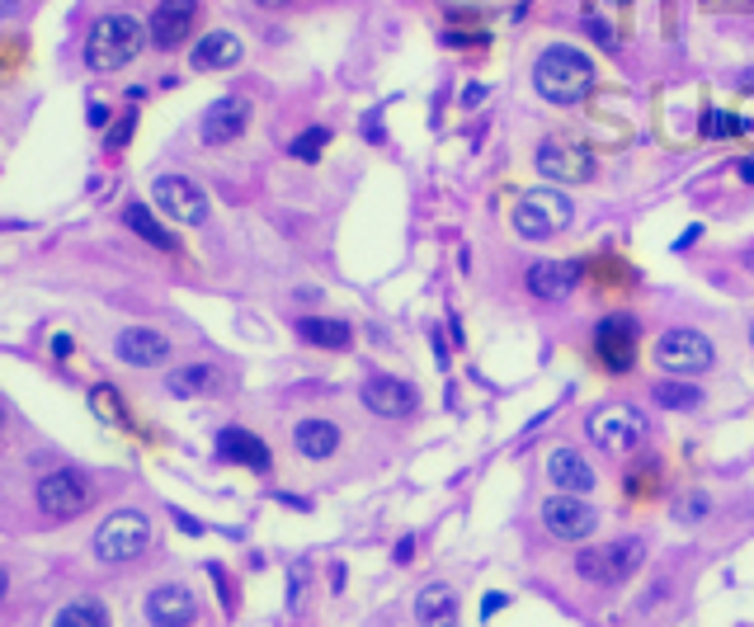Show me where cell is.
Instances as JSON below:
<instances>
[{
    "mask_svg": "<svg viewBox=\"0 0 754 627\" xmlns=\"http://www.w3.org/2000/svg\"><path fill=\"white\" fill-rule=\"evenodd\" d=\"M533 86L552 104H575V100H585L594 86V61L580 48H571V43H552V48L533 61Z\"/></svg>",
    "mask_w": 754,
    "mask_h": 627,
    "instance_id": "cell-1",
    "label": "cell"
},
{
    "mask_svg": "<svg viewBox=\"0 0 754 627\" xmlns=\"http://www.w3.org/2000/svg\"><path fill=\"white\" fill-rule=\"evenodd\" d=\"M147 29H141L133 14H104V20H94L90 38H85V67L90 71H123L128 61L147 48Z\"/></svg>",
    "mask_w": 754,
    "mask_h": 627,
    "instance_id": "cell-2",
    "label": "cell"
},
{
    "mask_svg": "<svg viewBox=\"0 0 754 627\" xmlns=\"http://www.w3.org/2000/svg\"><path fill=\"white\" fill-rule=\"evenodd\" d=\"M571 217H575V208H571V198H566L561 190H528L524 198L514 203V237L518 241H552V237H561L566 227H571Z\"/></svg>",
    "mask_w": 754,
    "mask_h": 627,
    "instance_id": "cell-3",
    "label": "cell"
},
{
    "mask_svg": "<svg viewBox=\"0 0 754 627\" xmlns=\"http://www.w3.org/2000/svg\"><path fill=\"white\" fill-rule=\"evenodd\" d=\"M151 547V520L137 510H118L94 528V557L104 567H123V561H137Z\"/></svg>",
    "mask_w": 754,
    "mask_h": 627,
    "instance_id": "cell-4",
    "label": "cell"
},
{
    "mask_svg": "<svg viewBox=\"0 0 754 627\" xmlns=\"http://www.w3.org/2000/svg\"><path fill=\"white\" fill-rule=\"evenodd\" d=\"M647 567V543L641 538H618L608 547H590V552L575 557V571L590 580V585H622Z\"/></svg>",
    "mask_w": 754,
    "mask_h": 627,
    "instance_id": "cell-5",
    "label": "cell"
},
{
    "mask_svg": "<svg viewBox=\"0 0 754 627\" xmlns=\"http://www.w3.org/2000/svg\"><path fill=\"white\" fill-rule=\"evenodd\" d=\"M655 364L665 373H674V378H698V373H707L717 364V350L702 331H694V326H674V331H665L655 340Z\"/></svg>",
    "mask_w": 754,
    "mask_h": 627,
    "instance_id": "cell-6",
    "label": "cell"
},
{
    "mask_svg": "<svg viewBox=\"0 0 754 627\" xmlns=\"http://www.w3.org/2000/svg\"><path fill=\"white\" fill-rule=\"evenodd\" d=\"M590 438L599 444L604 453H632L641 438H647V415L637 411V406H599V411L590 415Z\"/></svg>",
    "mask_w": 754,
    "mask_h": 627,
    "instance_id": "cell-7",
    "label": "cell"
},
{
    "mask_svg": "<svg viewBox=\"0 0 754 627\" xmlns=\"http://www.w3.org/2000/svg\"><path fill=\"white\" fill-rule=\"evenodd\" d=\"M542 528L552 533L557 543H590L594 528H599V514H594V505L585 495H547L542 500Z\"/></svg>",
    "mask_w": 754,
    "mask_h": 627,
    "instance_id": "cell-8",
    "label": "cell"
},
{
    "mask_svg": "<svg viewBox=\"0 0 754 627\" xmlns=\"http://www.w3.org/2000/svg\"><path fill=\"white\" fill-rule=\"evenodd\" d=\"M90 500H94V491L76 467H57V472H47L38 481V510L47 520H76V514L90 510Z\"/></svg>",
    "mask_w": 754,
    "mask_h": 627,
    "instance_id": "cell-9",
    "label": "cell"
},
{
    "mask_svg": "<svg viewBox=\"0 0 754 627\" xmlns=\"http://www.w3.org/2000/svg\"><path fill=\"white\" fill-rule=\"evenodd\" d=\"M151 198L161 203V213L180 227H203L208 223V190L188 175H161L151 184Z\"/></svg>",
    "mask_w": 754,
    "mask_h": 627,
    "instance_id": "cell-10",
    "label": "cell"
},
{
    "mask_svg": "<svg viewBox=\"0 0 754 627\" xmlns=\"http://www.w3.org/2000/svg\"><path fill=\"white\" fill-rule=\"evenodd\" d=\"M637 340H641V326L627 317V311H613L594 326V354L604 358V368L613 373H627L637 364Z\"/></svg>",
    "mask_w": 754,
    "mask_h": 627,
    "instance_id": "cell-11",
    "label": "cell"
},
{
    "mask_svg": "<svg viewBox=\"0 0 754 627\" xmlns=\"http://www.w3.org/2000/svg\"><path fill=\"white\" fill-rule=\"evenodd\" d=\"M194 24H198V0H156V10H151V43L161 53H175L188 43V34H194Z\"/></svg>",
    "mask_w": 754,
    "mask_h": 627,
    "instance_id": "cell-12",
    "label": "cell"
},
{
    "mask_svg": "<svg viewBox=\"0 0 754 627\" xmlns=\"http://www.w3.org/2000/svg\"><path fill=\"white\" fill-rule=\"evenodd\" d=\"M580 278H585V264H575V260H538V264H528L524 284H528V293L538 297V303H566V297L580 288Z\"/></svg>",
    "mask_w": 754,
    "mask_h": 627,
    "instance_id": "cell-13",
    "label": "cell"
},
{
    "mask_svg": "<svg viewBox=\"0 0 754 627\" xmlns=\"http://www.w3.org/2000/svg\"><path fill=\"white\" fill-rule=\"evenodd\" d=\"M533 166H538V175L557 184H585L594 175V156L585 147H566V142H542L533 151Z\"/></svg>",
    "mask_w": 754,
    "mask_h": 627,
    "instance_id": "cell-14",
    "label": "cell"
},
{
    "mask_svg": "<svg viewBox=\"0 0 754 627\" xmlns=\"http://www.w3.org/2000/svg\"><path fill=\"white\" fill-rule=\"evenodd\" d=\"M364 406L373 415H387V420H405L415 415L420 406V391L405 383V378H387V373H377V378L364 383Z\"/></svg>",
    "mask_w": 754,
    "mask_h": 627,
    "instance_id": "cell-15",
    "label": "cell"
},
{
    "mask_svg": "<svg viewBox=\"0 0 754 627\" xmlns=\"http://www.w3.org/2000/svg\"><path fill=\"white\" fill-rule=\"evenodd\" d=\"M245 123H250V100L227 95V100L208 104V114H203V123H198V137L208 147H227V142H236V137L245 133Z\"/></svg>",
    "mask_w": 754,
    "mask_h": 627,
    "instance_id": "cell-16",
    "label": "cell"
},
{
    "mask_svg": "<svg viewBox=\"0 0 754 627\" xmlns=\"http://www.w3.org/2000/svg\"><path fill=\"white\" fill-rule=\"evenodd\" d=\"M217 458L222 463H236V467H250V472H270V444L264 438H255L250 430L241 425H227L222 434H217Z\"/></svg>",
    "mask_w": 754,
    "mask_h": 627,
    "instance_id": "cell-17",
    "label": "cell"
},
{
    "mask_svg": "<svg viewBox=\"0 0 754 627\" xmlns=\"http://www.w3.org/2000/svg\"><path fill=\"white\" fill-rule=\"evenodd\" d=\"M198 614V600L184 585H156L147 594V618L151 627H188Z\"/></svg>",
    "mask_w": 754,
    "mask_h": 627,
    "instance_id": "cell-18",
    "label": "cell"
},
{
    "mask_svg": "<svg viewBox=\"0 0 754 627\" xmlns=\"http://www.w3.org/2000/svg\"><path fill=\"white\" fill-rule=\"evenodd\" d=\"M547 481H552V491H566V495H590L594 467L575 448H552L547 453Z\"/></svg>",
    "mask_w": 754,
    "mask_h": 627,
    "instance_id": "cell-19",
    "label": "cell"
},
{
    "mask_svg": "<svg viewBox=\"0 0 754 627\" xmlns=\"http://www.w3.org/2000/svg\"><path fill=\"white\" fill-rule=\"evenodd\" d=\"M118 358L123 364H133V368H156V364H165L170 358V340L161 331H151V326H128V331L118 335Z\"/></svg>",
    "mask_w": 754,
    "mask_h": 627,
    "instance_id": "cell-20",
    "label": "cell"
},
{
    "mask_svg": "<svg viewBox=\"0 0 754 627\" xmlns=\"http://www.w3.org/2000/svg\"><path fill=\"white\" fill-rule=\"evenodd\" d=\"M241 38L231 34V29H213V34H203L198 43H194V53H188V67L194 71H227V67H236L241 61Z\"/></svg>",
    "mask_w": 754,
    "mask_h": 627,
    "instance_id": "cell-21",
    "label": "cell"
},
{
    "mask_svg": "<svg viewBox=\"0 0 754 627\" xmlns=\"http://www.w3.org/2000/svg\"><path fill=\"white\" fill-rule=\"evenodd\" d=\"M415 623L420 627H458V594L448 580H434L415 594Z\"/></svg>",
    "mask_w": 754,
    "mask_h": 627,
    "instance_id": "cell-22",
    "label": "cell"
},
{
    "mask_svg": "<svg viewBox=\"0 0 754 627\" xmlns=\"http://www.w3.org/2000/svg\"><path fill=\"white\" fill-rule=\"evenodd\" d=\"M293 448L302 453V458L311 463H325V458H335L340 453V425H330V420H302V425L293 430Z\"/></svg>",
    "mask_w": 754,
    "mask_h": 627,
    "instance_id": "cell-23",
    "label": "cell"
},
{
    "mask_svg": "<svg viewBox=\"0 0 754 627\" xmlns=\"http://www.w3.org/2000/svg\"><path fill=\"white\" fill-rule=\"evenodd\" d=\"M123 227H133L141 241H151L156 250H180V237L175 231H165L161 223H156V213L147 208V203H128L123 208Z\"/></svg>",
    "mask_w": 754,
    "mask_h": 627,
    "instance_id": "cell-24",
    "label": "cell"
},
{
    "mask_svg": "<svg viewBox=\"0 0 754 627\" xmlns=\"http://www.w3.org/2000/svg\"><path fill=\"white\" fill-rule=\"evenodd\" d=\"M297 335H302L307 344H317V350H350L354 331L344 321H325V317H307L302 326H297Z\"/></svg>",
    "mask_w": 754,
    "mask_h": 627,
    "instance_id": "cell-25",
    "label": "cell"
},
{
    "mask_svg": "<svg viewBox=\"0 0 754 627\" xmlns=\"http://www.w3.org/2000/svg\"><path fill=\"white\" fill-rule=\"evenodd\" d=\"M651 401L665 406V411H694V406L702 401V391L688 383V378H660V383L651 387Z\"/></svg>",
    "mask_w": 754,
    "mask_h": 627,
    "instance_id": "cell-26",
    "label": "cell"
},
{
    "mask_svg": "<svg viewBox=\"0 0 754 627\" xmlns=\"http://www.w3.org/2000/svg\"><path fill=\"white\" fill-rule=\"evenodd\" d=\"M170 387V397H203V391H213L217 387V373L208 364H188V368H175L165 378Z\"/></svg>",
    "mask_w": 754,
    "mask_h": 627,
    "instance_id": "cell-27",
    "label": "cell"
},
{
    "mask_svg": "<svg viewBox=\"0 0 754 627\" xmlns=\"http://www.w3.org/2000/svg\"><path fill=\"white\" fill-rule=\"evenodd\" d=\"M53 627H108V614H104L100 600H76V604L61 608Z\"/></svg>",
    "mask_w": 754,
    "mask_h": 627,
    "instance_id": "cell-28",
    "label": "cell"
},
{
    "mask_svg": "<svg viewBox=\"0 0 754 627\" xmlns=\"http://www.w3.org/2000/svg\"><path fill=\"white\" fill-rule=\"evenodd\" d=\"M90 406H94V415H100V420H108V425H128V411H123V401H118L114 387H94Z\"/></svg>",
    "mask_w": 754,
    "mask_h": 627,
    "instance_id": "cell-29",
    "label": "cell"
},
{
    "mask_svg": "<svg viewBox=\"0 0 754 627\" xmlns=\"http://www.w3.org/2000/svg\"><path fill=\"white\" fill-rule=\"evenodd\" d=\"M325 147H330V128H307V133L293 142V156H297V161H317Z\"/></svg>",
    "mask_w": 754,
    "mask_h": 627,
    "instance_id": "cell-30",
    "label": "cell"
},
{
    "mask_svg": "<svg viewBox=\"0 0 754 627\" xmlns=\"http://www.w3.org/2000/svg\"><path fill=\"white\" fill-rule=\"evenodd\" d=\"M707 510H712V500H707L702 491L688 495V500H674V520H679V524H698Z\"/></svg>",
    "mask_w": 754,
    "mask_h": 627,
    "instance_id": "cell-31",
    "label": "cell"
},
{
    "mask_svg": "<svg viewBox=\"0 0 754 627\" xmlns=\"http://www.w3.org/2000/svg\"><path fill=\"white\" fill-rule=\"evenodd\" d=\"M702 133L707 137H735V133H745V123L731 118V114H717V109H712V114L702 118Z\"/></svg>",
    "mask_w": 754,
    "mask_h": 627,
    "instance_id": "cell-32",
    "label": "cell"
},
{
    "mask_svg": "<svg viewBox=\"0 0 754 627\" xmlns=\"http://www.w3.org/2000/svg\"><path fill=\"white\" fill-rule=\"evenodd\" d=\"M133 128H137V114H123V118H118V128H108V151H123V147H128Z\"/></svg>",
    "mask_w": 754,
    "mask_h": 627,
    "instance_id": "cell-33",
    "label": "cell"
},
{
    "mask_svg": "<svg viewBox=\"0 0 754 627\" xmlns=\"http://www.w3.org/2000/svg\"><path fill=\"white\" fill-rule=\"evenodd\" d=\"M585 34H590L594 43H599V48H613V43H618V34H613V29H608L604 20H594V14L585 20Z\"/></svg>",
    "mask_w": 754,
    "mask_h": 627,
    "instance_id": "cell-34",
    "label": "cell"
},
{
    "mask_svg": "<svg viewBox=\"0 0 754 627\" xmlns=\"http://www.w3.org/2000/svg\"><path fill=\"white\" fill-rule=\"evenodd\" d=\"M500 604H510V600H505V594H485V604H481V618H491V614H495V608H500Z\"/></svg>",
    "mask_w": 754,
    "mask_h": 627,
    "instance_id": "cell-35",
    "label": "cell"
},
{
    "mask_svg": "<svg viewBox=\"0 0 754 627\" xmlns=\"http://www.w3.org/2000/svg\"><path fill=\"white\" fill-rule=\"evenodd\" d=\"M108 123V109L104 104H90V128H104Z\"/></svg>",
    "mask_w": 754,
    "mask_h": 627,
    "instance_id": "cell-36",
    "label": "cell"
},
{
    "mask_svg": "<svg viewBox=\"0 0 754 627\" xmlns=\"http://www.w3.org/2000/svg\"><path fill=\"white\" fill-rule=\"evenodd\" d=\"M411 552H415V538H401L397 543V561H411Z\"/></svg>",
    "mask_w": 754,
    "mask_h": 627,
    "instance_id": "cell-37",
    "label": "cell"
},
{
    "mask_svg": "<svg viewBox=\"0 0 754 627\" xmlns=\"http://www.w3.org/2000/svg\"><path fill=\"white\" fill-rule=\"evenodd\" d=\"M175 520H180V528H184V533H203V524H198V520H188V514H180V510H175Z\"/></svg>",
    "mask_w": 754,
    "mask_h": 627,
    "instance_id": "cell-38",
    "label": "cell"
},
{
    "mask_svg": "<svg viewBox=\"0 0 754 627\" xmlns=\"http://www.w3.org/2000/svg\"><path fill=\"white\" fill-rule=\"evenodd\" d=\"M53 354H57V358H67V354H71V340H67V335H57V340H53Z\"/></svg>",
    "mask_w": 754,
    "mask_h": 627,
    "instance_id": "cell-39",
    "label": "cell"
},
{
    "mask_svg": "<svg viewBox=\"0 0 754 627\" xmlns=\"http://www.w3.org/2000/svg\"><path fill=\"white\" fill-rule=\"evenodd\" d=\"M741 180H745V184H754V156H750V161L741 166Z\"/></svg>",
    "mask_w": 754,
    "mask_h": 627,
    "instance_id": "cell-40",
    "label": "cell"
},
{
    "mask_svg": "<svg viewBox=\"0 0 754 627\" xmlns=\"http://www.w3.org/2000/svg\"><path fill=\"white\" fill-rule=\"evenodd\" d=\"M255 5H264V10H283V5H293V0H255Z\"/></svg>",
    "mask_w": 754,
    "mask_h": 627,
    "instance_id": "cell-41",
    "label": "cell"
},
{
    "mask_svg": "<svg viewBox=\"0 0 754 627\" xmlns=\"http://www.w3.org/2000/svg\"><path fill=\"white\" fill-rule=\"evenodd\" d=\"M5 590H10V571L0 567V600H5Z\"/></svg>",
    "mask_w": 754,
    "mask_h": 627,
    "instance_id": "cell-42",
    "label": "cell"
},
{
    "mask_svg": "<svg viewBox=\"0 0 754 627\" xmlns=\"http://www.w3.org/2000/svg\"><path fill=\"white\" fill-rule=\"evenodd\" d=\"M0 430H5V411H0Z\"/></svg>",
    "mask_w": 754,
    "mask_h": 627,
    "instance_id": "cell-43",
    "label": "cell"
},
{
    "mask_svg": "<svg viewBox=\"0 0 754 627\" xmlns=\"http://www.w3.org/2000/svg\"><path fill=\"white\" fill-rule=\"evenodd\" d=\"M608 5H627V0H608Z\"/></svg>",
    "mask_w": 754,
    "mask_h": 627,
    "instance_id": "cell-44",
    "label": "cell"
},
{
    "mask_svg": "<svg viewBox=\"0 0 754 627\" xmlns=\"http://www.w3.org/2000/svg\"><path fill=\"white\" fill-rule=\"evenodd\" d=\"M750 344H754V321H750Z\"/></svg>",
    "mask_w": 754,
    "mask_h": 627,
    "instance_id": "cell-45",
    "label": "cell"
},
{
    "mask_svg": "<svg viewBox=\"0 0 754 627\" xmlns=\"http://www.w3.org/2000/svg\"><path fill=\"white\" fill-rule=\"evenodd\" d=\"M750 270H754V250H750Z\"/></svg>",
    "mask_w": 754,
    "mask_h": 627,
    "instance_id": "cell-46",
    "label": "cell"
}]
</instances>
